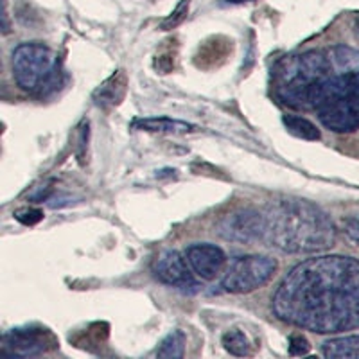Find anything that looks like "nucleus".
<instances>
[{"instance_id": "15", "label": "nucleus", "mask_w": 359, "mask_h": 359, "mask_svg": "<svg viewBox=\"0 0 359 359\" xmlns=\"http://www.w3.org/2000/svg\"><path fill=\"white\" fill-rule=\"evenodd\" d=\"M322 352L331 359H358L359 358V336H339L327 339Z\"/></svg>"}, {"instance_id": "23", "label": "nucleus", "mask_w": 359, "mask_h": 359, "mask_svg": "<svg viewBox=\"0 0 359 359\" xmlns=\"http://www.w3.org/2000/svg\"><path fill=\"white\" fill-rule=\"evenodd\" d=\"M343 229H345V236L348 237V241L359 248V217L355 219H348L343 223Z\"/></svg>"}, {"instance_id": "9", "label": "nucleus", "mask_w": 359, "mask_h": 359, "mask_svg": "<svg viewBox=\"0 0 359 359\" xmlns=\"http://www.w3.org/2000/svg\"><path fill=\"white\" fill-rule=\"evenodd\" d=\"M185 257H187L192 271L203 280L217 278L226 266V255H224L223 250L216 245H210V243L191 245L185 252Z\"/></svg>"}, {"instance_id": "12", "label": "nucleus", "mask_w": 359, "mask_h": 359, "mask_svg": "<svg viewBox=\"0 0 359 359\" xmlns=\"http://www.w3.org/2000/svg\"><path fill=\"white\" fill-rule=\"evenodd\" d=\"M232 50V41L226 38H210L205 41L203 47H200V53L196 54V65L203 69L217 67L226 60L229 53Z\"/></svg>"}, {"instance_id": "7", "label": "nucleus", "mask_w": 359, "mask_h": 359, "mask_svg": "<svg viewBox=\"0 0 359 359\" xmlns=\"http://www.w3.org/2000/svg\"><path fill=\"white\" fill-rule=\"evenodd\" d=\"M266 217L264 212L253 208H241L221 217L216 224V233L224 241L253 243L264 237Z\"/></svg>"}, {"instance_id": "18", "label": "nucleus", "mask_w": 359, "mask_h": 359, "mask_svg": "<svg viewBox=\"0 0 359 359\" xmlns=\"http://www.w3.org/2000/svg\"><path fill=\"white\" fill-rule=\"evenodd\" d=\"M185 343L187 338L182 331H172L171 334H168L160 343L156 355L158 358H169V359H180L185 355Z\"/></svg>"}, {"instance_id": "3", "label": "nucleus", "mask_w": 359, "mask_h": 359, "mask_svg": "<svg viewBox=\"0 0 359 359\" xmlns=\"http://www.w3.org/2000/svg\"><path fill=\"white\" fill-rule=\"evenodd\" d=\"M334 76L327 53L307 50L282 60L277 67V94L284 104L309 108V92L314 85Z\"/></svg>"}, {"instance_id": "11", "label": "nucleus", "mask_w": 359, "mask_h": 359, "mask_svg": "<svg viewBox=\"0 0 359 359\" xmlns=\"http://www.w3.org/2000/svg\"><path fill=\"white\" fill-rule=\"evenodd\" d=\"M128 92V78L124 70H117L107 79L104 83H101V86H97V90L94 92V102L99 108H104V110H110V108L118 107L121 102L124 101Z\"/></svg>"}, {"instance_id": "17", "label": "nucleus", "mask_w": 359, "mask_h": 359, "mask_svg": "<svg viewBox=\"0 0 359 359\" xmlns=\"http://www.w3.org/2000/svg\"><path fill=\"white\" fill-rule=\"evenodd\" d=\"M221 343H223L224 351L230 352L232 355H239V358H245V355L253 354V347L250 343L248 336L243 331H237V329H232V331H226L221 338Z\"/></svg>"}, {"instance_id": "13", "label": "nucleus", "mask_w": 359, "mask_h": 359, "mask_svg": "<svg viewBox=\"0 0 359 359\" xmlns=\"http://www.w3.org/2000/svg\"><path fill=\"white\" fill-rule=\"evenodd\" d=\"M131 128L142 131H151V133H191L196 131V126L184 121H175L169 117H151V118H135Z\"/></svg>"}, {"instance_id": "14", "label": "nucleus", "mask_w": 359, "mask_h": 359, "mask_svg": "<svg viewBox=\"0 0 359 359\" xmlns=\"http://www.w3.org/2000/svg\"><path fill=\"white\" fill-rule=\"evenodd\" d=\"M327 56H329L334 76L352 74L359 70V50L352 49L348 45H336L327 53Z\"/></svg>"}, {"instance_id": "22", "label": "nucleus", "mask_w": 359, "mask_h": 359, "mask_svg": "<svg viewBox=\"0 0 359 359\" xmlns=\"http://www.w3.org/2000/svg\"><path fill=\"white\" fill-rule=\"evenodd\" d=\"M287 348H290L291 355H307L311 351V345L302 334H293L290 338V345H287Z\"/></svg>"}, {"instance_id": "5", "label": "nucleus", "mask_w": 359, "mask_h": 359, "mask_svg": "<svg viewBox=\"0 0 359 359\" xmlns=\"http://www.w3.org/2000/svg\"><path fill=\"white\" fill-rule=\"evenodd\" d=\"M277 271V261L266 255H245L230 262L221 280V286L229 293H252L266 286Z\"/></svg>"}, {"instance_id": "8", "label": "nucleus", "mask_w": 359, "mask_h": 359, "mask_svg": "<svg viewBox=\"0 0 359 359\" xmlns=\"http://www.w3.org/2000/svg\"><path fill=\"white\" fill-rule=\"evenodd\" d=\"M316 111L320 123L334 133H348L359 128V102L347 94L327 95Z\"/></svg>"}, {"instance_id": "20", "label": "nucleus", "mask_w": 359, "mask_h": 359, "mask_svg": "<svg viewBox=\"0 0 359 359\" xmlns=\"http://www.w3.org/2000/svg\"><path fill=\"white\" fill-rule=\"evenodd\" d=\"M189 6H191L189 0H180V4L176 6L175 11H172L171 15H169V17L160 24V29H162V31H171V29L178 27V25L187 18Z\"/></svg>"}, {"instance_id": "2", "label": "nucleus", "mask_w": 359, "mask_h": 359, "mask_svg": "<svg viewBox=\"0 0 359 359\" xmlns=\"http://www.w3.org/2000/svg\"><path fill=\"white\" fill-rule=\"evenodd\" d=\"M262 241L286 253H314L332 248L336 226L318 205L298 198L271 201L264 210Z\"/></svg>"}, {"instance_id": "4", "label": "nucleus", "mask_w": 359, "mask_h": 359, "mask_svg": "<svg viewBox=\"0 0 359 359\" xmlns=\"http://www.w3.org/2000/svg\"><path fill=\"white\" fill-rule=\"evenodd\" d=\"M11 69L17 85L33 95H47L62 85L56 53L40 41L18 45L11 54Z\"/></svg>"}, {"instance_id": "1", "label": "nucleus", "mask_w": 359, "mask_h": 359, "mask_svg": "<svg viewBox=\"0 0 359 359\" xmlns=\"http://www.w3.org/2000/svg\"><path fill=\"white\" fill-rule=\"evenodd\" d=\"M271 309L282 322L318 334L359 329V261L322 255L300 262L277 287Z\"/></svg>"}, {"instance_id": "19", "label": "nucleus", "mask_w": 359, "mask_h": 359, "mask_svg": "<svg viewBox=\"0 0 359 359\" xmlns=\"http://www.w3.org/2000/svg\"><path fill=\"white\" fill-rule=\"evenodd\" d=\"M175 41H169V45H165L155 57V69L160 74H169L175 70L176 67V57H178V49L176 45H172Z\"/></svg>"}, {"instance_id": "24", "label": "nucleus", "mask_w": 359, "mask_h": 359, "mask_svg": "<svg viewBox=\"0 0 359 359\" xmlns=\"http://www.w3.org/2000/svg\"><path fill=\"white\" fill-rule=\"evenodd\" d=\"M358 25H359V20H358Z\"/></svg>"}, {"instance_id": "10", "label": "nucleus", "mask_w": 359, "mask_h": 359, "mask_svg": "<svg viewBox=\"0 0 359 359\" xmlns=\"http://www.w3.org/2000/svg\"><path fill=\"white\" fill-rule=\"evenodd\" d=\"M192 268L187 257L176 250H168L158 257L155 264V275L160 282L175 287H196V280L192 277Z\"/></svg>"}, {"instance_id": "16", "label": "nucleus", "mask_w": 359, "mask_h": 359, "mask_svg": "<svg viewBox=\"0 0 359 359\" xmlns=\"http://www.w3.org/2000/svg\"><path fill=\"white\" fill-rule=\"evenodd\" d=\"M282 123L286 126V130L290 131L293 137L297 139H302V140H320L322 139V133L320 130L316 128V124H313L311 121L304 117H298V115H284L282 117Z\"/></svg>"}, {"instance_id": "21", "label": "nucleus", "mask_w": 359, "mask_h": 359, "mask_svg": "<svg viewBox=\"0 0 359 359\" xmlns=\"http://www.w3.org/2000/svg\"><path fill=\"white\" fill-rule=\"evenodd\" d=\"M15 219L20 221L22 224L25 226H33V224L40 223L43 219V212H41L40 208H33V207H27V208H20L15 212Z\"/></svg>"}, {"instance_id": "6", "label": "nucleus", "mask_w": 359, "mask_h": 359, "mask_svg": "<svg viewBox=\"0 0 359 359\" xmlns=\"http://www.w3.org/2000/svg\"><path fill=\"white\" fill-rule=\"evenodd\" d=\"M57 348V339L45 327H18L2 336V354L34 358Z\"/></svg>"}]
</instances>
